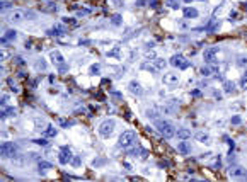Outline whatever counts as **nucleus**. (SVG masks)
I'll return each mask as SVG.
<instances>
[{
  "label": "nucleus",
  "mask_w": 247,
  "mask_h": 182,
  "mask_svg": "<svg viewBox=\"0 0 247 182\" xmlns=\"http://www.w3.org/2000/svg\"><path fill=\"white\" fill-rule=\"evenodd\" d=\"M136 143V133L133 129H128V131H123L118 138V145L121 148H130L131 145Z\"/></svg>",
  "instance_id": "nucleus-1"
},
{
  "label": "nucleus",
  "mask_w": 247,
  "mask_h": 182,
  "mask_svg": "<svg viewBox=\"0 0 247 182\" xmlns=\"http://www.w3.org/2000/svg\"><path fill=\"white\" fill-rule=\"evenodd\" d=\"M155 126H157L159 131H160L162 136L167 138V140H169V138H174V136H176V129H174V126L170 124L169 121H164V119H157V121H155Z\"/></svg>",
  "instance_id": "nucleus-2"
},
{
  "label": "nucleus",
  "mask_w": 247,
  "mask_h": 182,
  "mask_svg": "<svg viewBox=\"0 0 247 182\" xmlns=\"http://www.w3.org/2000/svg\"><path fill=\"white\" fill-rule=\"evenodd\" d=\"M114 126H116V123L112 121V119H104L99 126V134L102 138H109L111 133L114 131Z\"/></svg>",
  "instance_id": "nucleus-3"
},
{
  "label": "nucleus",
  "mask_w": 247,
  "mask_h": 182,
  "mask_svg": "<svg viewBox=\"0 0 247 182\" xmlns=\"http://www.w3.org/2000/svg\"><path fill=\"white\" fill-rule=\"evenodd\" d=\"M17 145L12 143V141H5V143H2V148H0V152H2V156H7V158H12V156L17 155Z\"/></svg>",
  "instance_id": "nucleus-4"
},
{
  "label": "nucleus",
  "mask_w": 247,
  "mask_h": 182,
  "mask_svg": "<svg viewBox=\"0 0 247 182\" xmlns=\"http://www.w3.org/2000/svg\"><path fill=\"white\" fill-rule=\"evenodd\" d=\"M170 65H174V67L179 68V70H188V68L191 67V63L183 56V54H174V56L170 58Z\"/></svg>",
  "instance_id": "nucleus-5"
},
{
  "label": "nucleus",
  "mask_w": 247,
  "mask_h": 182,
  "mask_svg": "<svg viewBox=\"0 0 247 182\" xmlns=\"http://www.w3.org/2000/svg\"><path fill=\"white\" fill-rule=\"evenodd\" d=\"M218 51L220 49L218 48H208V49H205V53H203V58H205V61L206 63H216V54H218Z\"/></svg>",
  "instance_id": "nucleus-6"
},
{
  "label": "nucleus",
  "mask_w": 247,
  "mask_h": 182,
  "mask_svg": "<svg viewBox=\"0 0 247 182\" xmlns=\"http://www.w3.org/2000/svg\"><path fill=\"white\" fill-rule=\"evenodd\" d=\"M70 158H72L70 148H68V147H63V148L60 150V153H58V162H60L61 165H67V163L70 162Z\"/></svg>",
  "instance_id": "nucleus-7"
},
{
  "label": "nucleus",
  "mask_w": 247,
  "mask_h": 182,
  "mask_svg": "<svg viewBox=\"0 0 247 182\" xmlns=\"http://www.w3.org/2000/svg\"><path fill=\"white\" fill-rule=\"evenodd\" d=\"M230 177L232 179H244V177L247 175V170L244 169V167H239V165H235V167H232L230 169Z\"/></svg>",
  "instance_id": "nucleus-8"
},
{
  "label": "nucleus",
  "mask_w": 247,
  "mask_h": 182,
  "mask_svg": "<svg viewBox=\"0 0 247 182\" xmlns=\"http://www.w3.org/2000/svg\"><path fill=\"white\" fill-rule=\"evenodd\" d=\"M164 83L165 85H170V87H176L179 83V77L176 73H165L164 75Z\"/></svg>",
  "instance_id": "nucleus-9"
},
{
  "label": "nucleus",
  "mask_w": 247,
  "mask_h": 182,
  "mask_svg": "<svg viewBox=\"0 0 247 182\" xmlns=\"http://www.w3.org/2000/svg\"><path fill=\"white\" fill-rule=\"evenodd\" d=\"M128 89H130V92H133L135 96H141V94H143V89H141V85L136 82V80H131V82L128 83Z\"/></svg>",
  "instance_id": "nucleus-10"
},
{
  "label": "nucleus",
  "mask_w": 247,
  "mask_h": 182,
  "mask_svg": "<svg viewBox=\"0 0 247 182\" xmlns=\"http://www.w3.org/2000/svg\"><path fill=\"white\" fill-rule=\"evenodd\" d=\"M22 19H24V16L19 12V10H16V12H10V16H7V21H9V22H21Z\"/></svg>",
  "instance_id": "nucleus-11"
},
{
  "label": "nucleus",
  "mask_w": 247,
  "mask_h": 182,
  "mask_svg": "<svg viewBox=\"0 0 247 182\" xmlns=\"http://www.w3.org/2000/svg\"><path fill=\"white\" fill-rule=\"evenodd\" d=\"M128 153L131 155V156H143V158L148 155V153H147V150H145V148H141V147H135L133 150H130Z\"/></svg>",
  "instance_id": "nucleus-12"
},
{
  "label": "nucleus",
  "mask_w": 247,
  "mask_h": 182,
  "mask_svg": "<svg viewBox=\"0 0 247 182\" xmlns=\"http://www.w3.org/2000/svg\"><path fill=\"white\" fill-rule=\"evenodd\" d=\"M184 12V17H186V19H196V17L199 16L198 14V10L196 9H192V7H186V9L183 10Z\"/></svg>",
  "instance_id": "nucleus-13"
},
{
  "label": "nucleus",
  "mask_w": 247,
  "mask_h": 182,
  "mask_svg": "<svg viewBox=\"0 0 247 182\" xmlns=\"http://www.w3.org/2000/svg\"><path fill=\"white\" fill-rule=\"evenodd\" d=\"M177 152H179L181 155H188L191 152V147L189 143H186V141H181L179 145H177Z\"/></svg>",
  "instance_id": "nucleus-14"
},
{
  "label": "nucleus",
  "mask_w": 247,
  "mask_h": 182,
  "mask_svg": "<svg viewBox=\"0 0 247 182\" xmlns=\"http://www.w3.org/2000/svg\"><path fill=\"white\" fill-rule=\"evenodd\" d=\"M194 138L198 141H201V143H210V134L205 133V131H198V133L194 134Z\"/></svg>",
  "instance_id": "nucleus-15"
},
{
  "label": "nucleus",
  "mask_w": 247,
  "mask_h": 182,
  "mask_svg": "<svg viewBox=\"0 0 247 182\" xmlns=\"http://www.w3.org/2000/svg\"><path fill=\"white\" fill-rule=\"evenodd\" d=\"M176 134H177V138H181V140H189V138L192 136L191 131L186 129V128H181L179 131H176Z\"/></svg>",
  "instance_id": "nucleus-16"
},
{
  "label": "nucleus",
  "mask_w": 247,
  "mask_h": 182,
  "mask_svg": "<svg viewBox=\"0 0 247 182\" xmlns=\"http://www.w3.org/2000/svg\"><path fill=\"white\" fill-rule=\"evenodd\" d=\"M50 58L53 60V63H63V56H61V53L60 51H56V49H53L51 53H50Z\"/></svg>",
  "instance_id": "nucleus-17"
},
{
  "label": "nucleus",
  "mask_w": 247,
  "mask_h": 182,
  "mask_svg": "<svg viewBox=\"0 0 247 182\" xmlns=\"http://www.w3.org/2000/svg\"><path fill=\"white\" fill-rule=\"evenodd\" d=\"M218 27H220V22H216V21H211V22H210L206 27H203V31H206V32H215Z\"/></svg>",
  "instance_id": "nucleus-18"
},
{
  "label": "nucleus",
  "mask_w": 247,
  "mask_h": 182,
  "mask_svg": "<svg viewBox=\"0 0 247 182\" xmlns=\"http://www.w3.org/2000/svg\"><path fill=\"white\" fill-rule=\"evenodd\" d=\"M154 67H155V70H164V68L167 67V61L164 60V58H157V60H155V63H154Z\"/></svg>",
  "instance_id": "nucleus-19"
},
{
  "label": "nucleus",
  "mask_w": 247,
  "mask_h": 182,
  "mask_svg": "<svg viewBox=\"0 0 247 182\" xmlns=\"http://www.w3.org/2000/svg\"><path fill=\"white\" fill-rule=\"evenodd\" d=\"M43 136H46V138L56 136V129L53 128V126H48V128H46V131H43Z\"/></svg>",
  "instance_id": "nucleus-20"
},
{
  "label": "nucleus",
  "mask_w": 247,
  "mask_h": 182,
  "mask_svg": "<svg viewBox=\"0 0 247 182\" xmlns=\"http://www.w3.org/2000/svg\"><path fill=\"white\" fill-rule=\"evenodd\" d=\"M51 163L50 162H39V172L41 174H45V170H48V169H51Z\"/></svg>",
  "instance_id": "nucleus-21"
},
{
  "label": "nucleus",
  "mask_w": 247,
  "mask_h": 182,
  "mask_svg": "<svg viewBox=\"0 0 247 182\" xmlns=\"http://www.w3.org/2000/svg\"><path fill=\"white\" fill-rule=\"evenodd\" d=\"M215 73V70H213V67H205L201 68V75H205V77H210V75Z\"/></svg>",
  "instance_id": "nucleus-22"
},
{
  "label": "nucleus",
  "mask_w": 247,
  "mask_h": 182,
  "mask_svg": "<svg viewBox=\"0 0 247 182\" xmlns=\"http://www.w3.org/2000/svg\"><path fill=\"white\" fill-rule=\"evenodd\" d=\"M107 56H112V58H119V46H116V48H112V49H109L107 51Z\"/></svg>",
  "instance_id": "nucleus-23"
},
{
  "label": "nucleus",
  "mask_w": 247,
  "mask_h": 182,
  "mask_svg": "<svg viewBox=\"0 0 247 182\" xmlns=\"http://www.w3.org/2000/svg\"><path fill=\"white\" fill-rule=\"evenodd\" d=\"M121 16L119 14H116V16H112L111 17V24H114V26H121Z\"/></svg>",
  "instance_id": "nucleus-24"
},
{
  "label": "nucleus",
  "mask_w": 247,
  "mask_h": 182,
  "mask_svg": "<svg viewBox=\"0 0 247 182\" xmlns=\"http://www.w3.org/2000/svg\"><path fill=\"white\" fill-rule=\"evenodd\" d=\"M67 72H68V65L65 63V61H63V63H60V65H58V73H61V75H63V73H67Z\"/></svg>",
  "instance_id": "nucleus-25"
},
{
  "label": "nucleus",
  "mask_w": 247,
  "mask_h": 182,
  "mask_svg": "<svg viewBox=\"0 0 247 182\" xmlns=\"http://www.w3.org/2000/svg\"><path fill=\"white\" fill-rule=\"evenodd\" d=\"M48 34H51V36H63V34H65V31H63V29L55 27V29H51V31H48Z\"/></svg>",
  "instance_id": "nucleus-26"
},
{
  "label": "nucleus",
  "mask_w": 247,
  "mask_h": 182,
  "mask_svg": "<svg viewBox=\"0 0 247 182\" xmlns=\"http://www.w3.org/2000/svg\"><path fill=\"white\" fill-rule=\"evenodd\" d=\"M223 85H225V90H227V92H235V85L232 82H223Z\"/></svg>",
  "instance_id": "nucleus-27"
},
{
  "label": "nucleus",
  "mask_w": 247,
  "mask_h": 182,
  "mask_svg": "<svg viewBox=\"0 0 247 182\" xmlns=\"http://www.w3.org/2000/svg\"><path fill=\"white\" fill-rule=\"evenodd\" d=\"M237 63L240 65V67H245V65H247V56H245V54H239Z\"/></svg>",
  "instance_id": "nucleus-28"
},
{
  "label": "nucleus",
  "mask_w": 247,
  "mask_h": 182,
  "mask_svg": "<svg viewBox=\"0 0 247 182\" xmlns=\"http://www.w3.org/2000/svg\"><path fill=\"white\" fill-rule=\"evenodd\" d=\"M101 72V65L99 63H94L92 67H90V75H96V73H99Z\"/></svg>",
  "instance_id": "nucleus-29"
},
{
  "label": "nucleus",
  "mask_w": 247,
  "mask_h": 182,
  "mask_svg": "<svg viewBox=\"0 0 247 182\" xmlns=\"http://www.w3.org/2000/svg\"><path fill=\"white\" fill-rule=\"evenodd\" d=\"M16 36H17L16 31H12V29H9V31L5 32V39H7V41H10V39H16Z\"/></svg>",
  "instance_id": "nucleus-30"
},
{
  "label": "nucleus",
  "mask_w": 247,
  "mask_h": 182,
  "mask_svg": "<svg viewBox=\"0 0 247 182\" xmlns=\"http://www.w3.org/2000/svg\"><path fill=\"white\" fill-rule=\"evenodd\" d=\"M36 67H38L39 70H45V68H46V61L43 60V58H39V60L36 61Z\"/></svg>",
  "instance_id": "nucleus-31"
},
{
  "label": "nucleus",
  "mask_w": 247,
  "mask_h": 182,
  "mask_svg": "<svg viewBox=\"0 0 247 182\" xmlns=\"http://www.w3.org/2000/svg\"><path fill=\"white\" fill-rule=\"evenodd\" d=\"M167 5L172 7V9H179V2L177 0H167Z\"/></svg>",
  "instance_id": "nucleus-32"
},
{
  "label": "nucleus",
  "mask_w": 247,
  "mask_h": 182,
  "mask_svg": "<svg viewBox=\"0 0 247 182\" xmlns=\"http://www.w3.org/2000/svg\"><path fill=\"white\" fill-rule=\"evenodd\" d=\"M89 14H90V9H80L77 12V16L78 17H83V16H89Z\"/></svg>",
  "instance_id": "nucleus-33"
},
{
  "label": "nucleus",
  "mask_w": 247,
  "mask_h": 182,
  "mask_svg": "<svg viewBox=\"0 0 247 182\" xmlns=\"http://www.w3.org/2000/svg\"><path fill=\"white\" fill-rule=\"evenodd\" d=\"M230 121H232V124H240V123H242V118H240V116H234Z\"/></svg>",
  "instance_id": "nucleus-34"
},
{
  "label": "nucleus",
  "mask_w": 247,
  "mask_h": 182,
  "mask_svg": "<svg viewBox=\"0 0 247 182\" xmlns=\"http://www.w3.org/2000/svg\"><path fill=\"white\" fill-rule=\"evenodd\" d=\"M24 17H26V19H31V21H36V19H38V16H36L34 12H26V16H24Z\"/></svg>",
  "instance_id": "nucleus-35"
},
{
  "label": "nucleus",
  "mask_w": 247,
  "mask_h": 182,
  "mask_svg": "<svg viewBox=\"0 0 247 182\" xmlns=\"http://www.w3.org/2000/svg\"><path fill=\"white\" fill-rule=\"evenodd\" d=\"M240 87H242V89H247V75H242V78H240Z\"/></svg>",
  "instance_id": "nucleus-36"
},
{
  "label": "nucleus",
  "mask_w": 247,
  "mask_h": 182,
  "mask_svg": "<svg viewBox=\"0 0 247 182\" xmlns=\"http://www.w3.org/2000/svg\"><path fill=\"white\" fill-rule=\"evenodd\" d=\"M72 165H74V167H80V156H75V158L72 160Z\"/></svg>",
  "instance_id": "nucleus-37"
},
{
  "label": "nucleus",
  "mask_w": 247,
  "mask_h": 182,
  "mask_svg": "<svg viewBox=\"0 0 247 182\" xmlns=\"http://www.w3.org/2000/svg\"><path fill=\"white\" fill-rule=\"evenodd\" d=\"M136 5L138 7H143V5H148V2H147V0H136Z\"/></svg>",
  "instance_id": "nucleus-38"
},
{
  "label": "nucleus",
  "mask_w": 247,
  "mask_h": 182,
  "mask_svg": "<svg viewBox=\"0 0 247 182\" xmlns=\"http://www.w3.org/2000/svg\"><path fill=\"white\" fill-rule=\"evenodd\" d=\"M211 167H213V169H220V167H221V160H220V158H216L215 165H211Z\"/></svg>",
  "instance_id": "nucleus-39"
},
{
  "label": "nucleus",
  "mask_w": 247,
  "mask_h": 182,
  "mask_svg": "<svg viewBox=\"0 0 247 182\" xmlns=\"http://www.w3.org/2000/svg\"><path fill=\"white\" fill-rule=\"evenodd\" d=\"M94 165H96V167H101V165H102V160H101V158H96V160H94Z\"/></svg>",
  "instance_id": "nucleus-40"
},
{
  "label": "nucleus",
  "mask_w": 247,
  "mask_h": 182,
  "mask_svg": "<svg viewBox=\"0 0 247 182\" xmlns=\"http://www.w3.org/2000/svg\"><path fill=\"white\" fill-rule=\"evenodd\" d=\"M191 96H192V97H201V92H199V90H192Z\"/></svg>",
  "instance_id": "nucleus-41"
},
{
  "label": "nucleus",
  "mask_w": 247,
  "mask_h": 182,
  "mask_svg": "<svg viewBox=\"0 0 247 182\" xmlns=\"http://www.w3.org/2000/svg\"><path fill=\"white\" fill-rule=\"evenodd\" d=\"M63 22H67V24H75V19H68V17H65Z\"/></svg>",
  "instance_id": "nucleus-42"
},
{
  "label": "nucleus",
  "mask_w": 247,
  "mask_h": 182,
  "mask_svg": "<svg viewBox=\"0 0 247 182\" xmlns=\"http://www.w3.org/2000/svg\"><path fill=\"white\" fill-rule=\"evenodd\" d=\"M34 143H38V145H46V140H34Z\"/></svg>",
  "instance_id": "nucleus-43"
},
{
  "label": "nucleus",
  "mask_w": 247,
  "mask_h": 182,
  "mask_svg": "<svg viewBox=\"0 0 247 182\" xmlns=\"http://www.w3.org/2000/svg\"><path fill=\"white\" fill-rule=\"evenodd\" d=\"M213 96H215V99H220V97H221L218 90H213Z\"/></svg>",
  "instance_id": "nucleus-44"
},
{
  "label": "nucleus",
  "mask_w": 247,
  "mask_h": 182,
  "mask_svg": "<svg viewBox=\"0 0 247 182\" xmlns=\"http://www.w3.org/2000/svg\"><path fill=\"white\" fill-rule=\"evenodd\" d=\"M112 2H114V5H118V7H121V5H123V2H121V0H112Z\"/></svg>",
  "instance_id": "nucleus-45"
},
{
  "label": "nucleus",
  "mask_w": 247,
  "mask_h": 182,
  "mask_svg": "<svg viewBox=\"0 0 247 182\" xmlns=\"http://www.w3.org/2000/svg\"><path fill=\"white\" fill-rule=\"evenodd\" d=\"M184 2H186V3H191V2H192V0H184Z\"/></svg>",
  "instance_id": "nucleus-46"
},
{
  "label": "nucleus",
  "mask_w": 247,
  "mask_h": 182,
  "mask_svg": "<svg viewBox=\"0 0 247 182\" xmlns=\"http://www.w3.org/2000/svg\"><path fill=\"white\" fill-rule=\"evenodd\" d=\"M201 2H203V0H201Z\"/></svg>",
  "instance_id": "nucleus-47"
}]
</instances>
